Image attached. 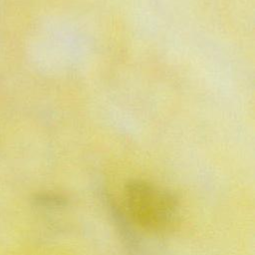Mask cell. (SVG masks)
<instances>
[{"label": "cell", "mask_w": 255, "mask_h": 255, "mask_svg": "<svg viewBox=\"0 0 255 255\" xmlns=\"http://www.w3.org/2000/svg\"><path fill=\"white\" fill-rule=\"evenodd\" d=\"M124 198L131 219L147 230L166 229L172 224L177 213L174 196L145 181L129 182L125 188Z\"/></svg>", "instance_id": "6da1fadb"}]
</instances>
